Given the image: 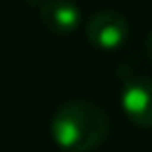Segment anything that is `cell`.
I'll return each mask as SVG.
<instances>
[{
    "mask_svg": "<svg viewBox=\"0 0 152 152\" xmlns=\"http://www.w3.org/2000/svg\"><path fill=\"white\" fill-rule=\"evenodd\" d=\"M52 139L65 152H92L110 132L107 114L90 101H67L58 105L49 123Z\"/></svg>",
    "mask_w": 152,
    "mask_h": 152,
    "instance_id": "obj_1",
    "label": "cell"
},
{
    "mask_svg": "<svg viewBox=\"0 0 152 152\" xmlns=\"http://www.w3.org/2000/svg\"><path fill=\"white\" fill-rule=\"evenodd\" d=\"M40 23L45 29L56 36H69L78 29L83 20V11L74 0H47L40 5Z\"/></svg>",
    "mask_w": 152,
    "mask_h": 152,
    "instance_id": "obj_4",
    "label": "cell"
},
{
    "mask_svg": "<svg viewBox=\"0 0 152 152\" xmlns=\"http://www.w3.org/2000/svg\"><path fill=\"white\" fill-rule=\"evenodd\" d=\"M145 54H148V58L152 61V31L148 34V38H145Z\"/></svg>",
    "mask_w": 152,
    "mask_h": 152,
    "instance_id": "obj_5",
    "label": "cell"
},
{
    "mask_svg": "<svg viewBox=\"0 0 152 152\" xmlns=\"http://www.w3.org/2000/svg\"><path fill=\"white\" fill-rule=\"evenodd\" d=\"M130 36V25L116 11H96L85 23V38L87 43L99 52H116Z\"/></svg>",
    "mask_w": 152,
    "mask_h": 152,
    "instance_id": "obj_2",
    "label": "cell"
},
{
    "mask_svg": "<svg viewBox=\"0 0 152 152\" xmlns=\"http://www.w3.org/2000/svg\"><path fill=\"white\" fill-rule=\"evenodd\" d=\"M121 110L132 125L141 130H152V78H128L121 90Z\"/></svg>",
    "mask_w": 152,
    "mask_h": 152,
    "instance_id": "obj_3",
    "label": "cell"
},
{
    "mask_svg": "<svg viewBox=\"0 0 152 152\" xmlns=\"http://www.w3.org/2000/svg\"><path fill=\"white\" fill-rule=\"evenodd\" d=\"M61 152H65V150H61Z\"/></svg>",
    "mask_w": 152,
    "mask_h": 152,
    "instance_id": "obj_6",
    "label": "cell"
}]
</instances>
